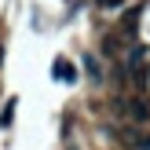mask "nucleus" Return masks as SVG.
<instances>
[{
    "mask_svg": "<svg viewBox=\"0 0 150 150\" xmlns=\"http://www.w3.org/2000/svg\"><path fill=\"white\" fill-rule=\"evenodd\" d=\"M51 77H55V81H66V84H73V81H77V73H73V66L66 62V59H55V62H51Z\"/></svg>",
    "mask_w": 150,
    "mask_h": 150,
    "instance_id": "obj_1",
    "label": "nucleus"
},
{
    "mask_svg": "<svg viewBox=\"0 0 150 150\" xmlns=\"http://www.w3.org/2000/svg\"><path fill=\"white\" fill-rule=\"evenodd\" d=\"M139 15H143V7H132L128 15H125V22H121V37H136V26H139Z\"/></svg>",
    "mask_w": 150,
    "mask_h": 150,
    "instance_id": "obj_2",
    "label": "nucleus"
},
{
    "mask_svg": "<svg viewBox=\"0 0 150 150\" xmlns=\"http://www.w3.org/2000/svg\"><path fill=\"white\" fill-rule=\"evenodd\" d=\"M132 117H136V121H150V103L146 99H132Z\"/></svg>",
    "mask_w": 150,
    "mask_h": 150,
    "instance_id": "obj_3",
    "label": "nucleus"
},
{
    "mask_svg": "<svg viewBox=\"0 0 150 150\" xmlns=\"http://www.w3.org/2000/svg\"><path fill=\"white\" fill-rule=\"evenodd\" d=\"M84 70H88V77H92L95 84H99V81H103V70H99V62H95L92 55H84Z\"/></svg>",
    "mask_w": 150,
    "mask_h": 150,
    "instance_id": "obj_4",
    "label": "nucleus"
},
{
    "mask_svg": "<svg viewBox=\"0 0 150 150\" xmlns=\"http://www.w3.org/2000/svg\"><path fill=\"white\" fill-rule=\"evenodd\" d=\"M11 117H15V99H7V106L0 110V128H7V125H11Z\"/></svg>",
    "mask_w": 150,
    "mask_h": 150,
    "instance_id": "obj_5",
    "label": "nucleus"
},
{
    "mask_svg": "<svg viewBox=\"0 0 150 150\" xmlns=\"http://www.w3.org/2000/svg\"><path fill=\"white\" fill-rule=\"evenodd\" d=\"M117 4H121V0H99V7H106V11H110V7H117Z\"/></svg>",
    "mask_w": 150,
    "mask_h": 150,
    "instance_id": "obj_6",
    "label": "nucleus"
}]
</instances>
